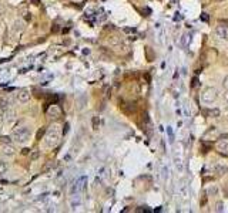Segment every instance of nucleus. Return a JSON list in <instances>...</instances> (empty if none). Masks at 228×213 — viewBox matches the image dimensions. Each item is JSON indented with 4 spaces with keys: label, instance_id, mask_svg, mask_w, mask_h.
<instances>
[{
    "label": "nucleus",
    "instance_id": "15",
    "mask_svg": "<svg viewBox=\"0 0 228 213\" xmlns=\"http://www.w3.org/2000/svg\"><path fill=\"white\" fill-rule=\"evenodd\" d=\"M220 139L227 141V139H228V134H222V135H220Z\"/></svg>",
    "mask_w": 228,
    "mask_h": 213
},
{
    "label": "nucleus",
    "instance_id": "12",
    "mask_svg": "<svg viewBox=\"0 0 228 213\" xmlns=\"http://www.w3.org/2000/svg\"><path fill=\"white\" fill-rule=\"evenodd\" d=\"M4 153H6V155H12V153H13V148L6 146V148H4Z\"/></svg>",
    "mask_w": 228,
    "mask_h": 213
},
{
    "label": "nucleus",
    "instance_id": "17",
    "mask_svg": "<svg viewBox=\"0 0 228 213\" xmlns=\"http://www.w3.org/2000/svg\"><path fill=\"white\" fill-rule=\"evenodd\" d=\"M218 2H222V0H218Z\"/></svg>",
    "mask_w": 228,
    "mask_h": 213
},
{
    "label": "nucleus",
    "instance_id": "5",
    "mask_svg": "<svg viewBox=\"0 0 228 213\" xmlns=\"http://www.w3.org/2000/svg\"><path fill=\"white\" fill-rule=\"evenodd\" d=\"M217 149H218V152H221L222 155H228V142L224 139L218 141V143H217Z\"/></svg>",
    "mask_w": 228,
    "mask_h": 213
},
{
    "label": "nucleus",
    "instance_id": "16",
    "mask_svg": "<svg viewBox=\"0 0 228 213\" xmlns=\"http://www.w3.org/2000/svg\"><path fill=\"white\" fill-rule=\"evenodd\" d=\"M224 98H225V101L228 103V90H225V94H224Z\"/></svg>",
    "mask_w": 228,
    "mask_h": 213
},
{
    "label": "nucleus",
    "instance_id": "7",
    "mask_svg": "<svg viewBox=\"0 0 228 213\" xmlns=\"http://www.w3.org/2000/svg\"><path fill=\"white\" fill-rule=\"evenodd\" d=\"M17 98H19V101H21V103H27L30 99V94L27 90H21L20 92H19V95H17Z\"/></svg>",
    "mask_w": 228,
    "mask_h": 213
},
{
    "label": "nucleus",
    "instance_id": "13",
    "mask_svg": "<svg viewBox=\"0 0 228 213\" xmlns=\"http://www.w3.org/2000/svg\"><path fill=\"white\" fill-rule=\"evenodd\" d=\"M6 169H7V166L3 164V162H0V173H3V172H6Z\"/></svg>",
    "mask_w": 228,
    "mask_h": 213
},
{
    "label": "nucleus",
    "instance_id": "1",
    "mask_svg": "<svg viewBox=\"0 0 228 213\" xmlns=\"http://www.w3.org/2000/svg\"><path fill=\"white\" fill-rule=\"evenodd\" d=\"M217 98H218V90H217L215 87H207V88L201 92V101H203V104H205V105L215 103Z\"/></svg>",
    "mask_w": 228,
    "mask_h": 213
},
{
    "label": "nucleus",
    "instance_id": "2",
    "mask_svg": "<svg viewBox=\"0 0 228 213\" xmlns=\"http://www.w3.org/2000/svg\"><path fill=\"white\" fill-rule=\"evenodd\" d=\"M58 142V132L56 129H50L47 132V135L44 136V145L47 148H53L56 146Z\"/></svg>",
    "mask_w": 228,
    "mask_h": 213
},
{
    "label": "nucleus",
    "instance_id": "8",
    "mask_svg": "<svg viewBox=\"0 0 228 213\" xmlns=\"http://www.w3.org/2000/svg\"><path fill=\"white\" fill-rule=\"evenodd\" d=\"M207 115H208V117L215 118V117L220 115V110H217V108H214V110H207Z\"/></svg>",
    "mask_w": 228,
    "mask_h": 213
},
{
    "label": "nucleus",
    "instance_id": "10",
    "mask_svg": "<svg viewBox=\"0 0 228 213\" xmlns=\"http://www.w3.org/2000/svg\"><path fill=\"white\" fill-rule=\"evenodd\" d=\"M207 193H208V196H215L217 193H218V188L217 186H211V188H208Z\"/></svg>",
    "mask_w": 228,
    "mask_h": 213
},
{
    "label": "nucleus",
    "instance_id": "14",
    "mask_svg": "<svg viewBox=\"0 0 228 213\" xmlns=\"http://www.w3.org/2000/svg\"><path fill=\"white\" fill-rule=\"evenodd\" d=\"M222 85H224L225 90H228V75L224 78V81H222Z\"/></svg>",
    "mask_w": 228,
    "mask_h": 213
},
{
    "label": "nucleus",
    "instance_id": "9",
    "mask_svg": "<svg viewBox=\"0 0 228 213\" xmlns=\"http://www.w3.org/2000/svg\"><path fill=\"white\" fill-rule=\"evenodd\" d=\"M215 171H217V173H218V175H224V173L228 172V168H227V166H220V165H217Z\"/></svg>",
    "mask_w": 228,
    "mask_h": 213
},
{
    "label": "nucleus",
    "instance_id": "3",
    "mask_svg": "<svg viewBox=\"0 0 228 213\" xmlns=\"http://www.w3.org/2000/svg\"><path fill=\"white\" fill-rule=\"evenodd\" d=\"M30 132L27 128H17L16 131L13 132V139L17 141V142H24V141L29 139Z\"/></svg>",
    "mask_w": 228,
    "mask_h": 213
},
{
    "label": "nucleus",
    "instance_id": "6",
    "mask_svg": "<svg viewBox=\"0 0 228 213\" xmlns=\"http://www.w3.org/2000/svg\"><path fill=\"white\" fill-rule=\"evenodd\" d=\"M86 178H81L80 180H77L74 183V186H73V189H71V192L73 193H76V192H79V190H81V189L84 188V183H86Z\"/></svg>",
    "mask_w": 228,
    "mask_h": 213
},
{
    "label": "nucleus",
    "instance_id": "4",
    "mask_svg": "<svg viewBox=\"0 0 228 213\" xmlns=\"http://www.w3.org/2000/svg\"><path fill=\"white\" fill-rule=\"evenodd\" d=\"M214 33H215V36L218 37L220 40L228 41V26L227 24H222V23H220V24L215 27Z\"/></svg>",
    "mask_w": 228,
    "mask_h": 213
},
{
    "label": "nucleus",
    "instance_id": "11",
    "mask_svg": "<svg viewBox=\"0 0 228 213\" xmlns=\"http://www.w3.org/2000/svg\"><path fill=\"white\" fill-rule=\"evenodd\" d=\"M224 210V205H222V202H218L217 203V212H222Z\"/></svg>",
    "mask_w": 228,
    "mask_h": 213
}]
</instances>
